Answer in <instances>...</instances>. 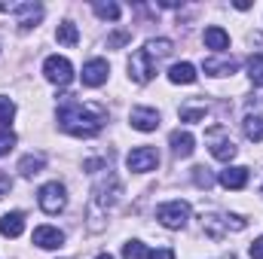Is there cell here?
<instances>
[{
	"mask_svg": "<svg viewBox=\"0 0 263 259\" xmlns=\"http://www.w3.org/2000/svg\"><path fill=\"white\" fill-rule=\"evenodd\" d=\"M193 180H196V186H205V189L214 183V180H211V174H208V168H202V165L193 168Z\"/></svg>",
	"mask_w": 263,
	"mask_h": 259,
	"instance_id": "29",
	"label": "cell"
},
{
	"mask_svg": "<svg viewBox=\"0 0 263 259\" xmlns=\"http://www.w3.org/2000/svg\"><path fill=\"white\" fill-rule=\"evenodd\" d=\"M43 168H46V156H43V153H28V156L18 159V171H22V177H34V174H40Z\"/></svg>",
	"mask_w": 263,
	"mask_h": 259,
	"instance_id": "17",
	"label": "cell"
},
{
	"mask_svg": "<svg viewBox=\"0 0 263 259\" xmlns=\"http://www.w3.org/2000/svg\"><path fill=\"white\" fill-rule=\"evenodd\" d=\"M12 146H15V134H12L9 128H3L0 131V156H6Z\"/></svg>",
	"mask_w": 263,
	"mask_h": 259,
	"instance_id": "28",
	"label": "cell"
},
{
	"mask_svg": "<svg viewBox=\"0 0 263 259\" xmlns=\"http://www.w3.org/2000/svg\"><path fill=\"white\" fill-rule=\"evenodd\" d=\"M205 119V107H184L181 110V122H202Z\"/></svg>",
	"mask_w": 263,
	"mask_h": 259,
	"instance_id": "27",
	"label": "cell"
},
{
	"mask_svg": "<svg viewBox=\"0 0 263 259\" xmlns=\"http://www.w3.org/2000/svg\"><path fill=\"white\" fill-rule=\"evenodd\" d=\"M22 232H25V213H22V210H12V213H3V217H0V235L18 238Z\"/></svg>",
	"mask_w": 263,
	"mask_h": 259,
	"instance_id": "15",
	"label": "cell"
},
{
	"mask_svg": "<svg viewBox=\"0 0 263 259\" xmlns=\"http://www.w3.org/2000/svg\"><path fill=\"white\" fill-rule=\"evenodd\" d=\"M205 46L208 49H214V52H223V49H230V34L223 31V28H217V25H211V28H205Z\"/></svg>",
	"mask_w": 263,
	"mask_h": 259,
	"instance_id": "16",
	"label": "cell"
},
{
	"mask_svg": "<svg viewBox=\"0 0 263 259\" xmlns=\"http://www.w3.org/2000/svg\"><path fill=\"white\" fill-rule=\"evenodd\" d=\"M196 67L190 64V61H181V64H175L168 70V79L175 82V85H193L196 82Z\"/></svg>",
	"mask_w": 263,
	"mask_h": 259,
	"instance_id": "18",
	"label": "cell"
},
{
	"mask_svg": "<svg viewBox=\"0 0 263 259\" xmlns=\"http://www.w3.org/2000/svg\"><path fill=\"white\" fill-rule=\"evenodd\" d=\"M248 253H251V259H263V238H257V241L251 244V250H248Z\"/></svg>",
	"mask_w": 263,
	"mask_h": 259,
	"instance_id": "33",
	"label": "cell"
},
{
	"mask_svg": "<svg viewBox=\"0 0 263 259\" xmlns=\"http://www.w3.org/2000/svg\"><path fill=\"white\" fill-rule=\"evenodd\" d=\"M168 143H172V153H175V156H181V159H190V156H193V149H196L193 134H190V131H181V128L168 134Z\"/></svg>",
	"mask_w": 263,
	"mask_h": 259,
	"instance_id": "14",
	"label": "cell"
},
{
	"mask_svg": "<svg viewBox=\"0 0 263 259\" xmlns=\"http://www.w3.org/2000/svg\"><path fill=\"white\" fill-rule=\"evenodd\" d=\"M248 168H242V165H227L220 174H217V180H220V186H227V189H245L248 186Z\"/></svg>",
	"mask_w": 263,
	"mask_h": 259,
	"instance_id": "11",
	"label": "cell"
},
{
	"mask_svg": "<svg viewBox=\"0 0 263 259\" xmlns=\"http://www.w3.org/2000/svg\"><path fill=\"white\" fill-rule=\"evenodd\" d=\"M0 12H15L22 31L37 28V21L43 18V6L40 3H0Z\"/></svg>",
	"mask_w": 263,
	"mask_h": 259,
	"instance_id": "4",
	"label": "cell"
},
{
	"mask_svg": "<svg viewBox=\"0 0 263 259\" xmlns=\"http://www.w3.org/2000/svg\"><path fill=\"white\" fill-rule=\"evenodd\" d=\"M107 73H110V67H107L104 58H92V61H86V64H83V85L98 89V85H104V82H107Z\"/></svg>",
	"mask_w": 263,
	"mask_h": 259,
	"instance_id": "9",
	"label": "cell"
},
{
	"mask_svg": "<svg viewBox=\"0 0 263 259\" xmlns=\"http://www.w3.org/2000/svg\"><path fill=\"white\" fill-rule=\"evenodd\" d=\"M92 9H95V15L98 18H104V21H117L120 15H123V9H120V3H114V0H95L92 3Z\"/></svg>",
	"mask_w": 263,
	"mask_h": 259,
	"instance_id": "22",
	"label": "cell"
},
{
	"mask_svg": "<svg viewBox=\"0 0 263 259\" xmlns=\"http://www.w3.org/2000/svg\"><path fill=\"white\" fill-rule=\"evenodd\" d=\"M9 189H12V180H9L6 174H0V198H6V195H9Z\"/></svg>",
	"mask_w": 263,
	"mask_h": 259,
	"instance_id": "32",
	"label": "cell"
},
{
	"mask_svg": "<svg viewBox=\"0 0 263 259\" xmlns=\"http://www.w3.org/2000/svg\"><path fill=\"white\" fill-rule=\"evenodd\" d=\"M260 195H263V186H260Z\"/></svg>",
	"mask_w": 263,
	"mask_h": 259,
	"instance_id": "36",
	"label": "cell"
},
{
	"mask_svg": "<svg viewBox=\"0 0 263 259\" xmlns=\"http://www.w3.org/2000/svg\"><path fill=\"white\" fill-rule=\"evenodd\" d=\"M12 116H15V104H12L9 98H3V95H0V125H9V122H12Z\"/></svg>",
	"mask_w": 263,
	"mask_h": 259,
	"instance_id": "26",
	"label": "cell"
},
{
	"mask_svg": "<svg viewBox=\"0 0 263 259\" xmlns=\"http://www.w3.org/2000/svg\"><path fill=\"white\" fill-rule=\"evenodd\" d=\"M144 52L153 58V61H159V58H165V55H172V40H165V37H156V40H147L144 43Z\"/></svg>",
	"mask_w": 263,
	"mask_h": 259,
	"instance_id": "21",
	"label": "cell"
},
{
	"mask_svg": "<svg viewBox=\"0 0 263 259\" xmlns=\"http://www.w3.org/2000/svg\"><path fill=\"white\" fill-rule=\"evenodd\" d=\"M129 40H132L129 31H117V34L107 37V49H117V46H123V43H129Z\"/></svg>",
	"mask_w": 263,
	"mask_h": 259,
	"instance_id": "30",
	"label": "cell"
},
{
	"mask_svg": "<svg viewBox=\"0 0 263 259\" xmlns=\"http://www.w3.org/2000/svg\"><path fill=\"white\" fill-rule=\"evenodd\" d=\"M147 247L141 244V241H126L123 244V259H147Z\"/></svg>",
	"mask_w": 263,
	"mask_h": 259,
	"instance_id": "25",
	"label": "cell"
},
{
	"mask_svg": "<svg viewBox=\"0 0 263 259\" xmlns=\"http://www.w3.org/2000/svg\"><path fill=\"white\" fill-rule=\"evenodd\" d=\"M95 259H114V256L110 253H101V256H95Z\"/></svg>",
	"mask_w": 263,
	"mask_h": 259,
	"instance_id": "35",
	"label": "cell"
},
{
	"mask_svg": "<svg viewBox=\"0 0 263 259\" xmlns=\"http://www.w3.org/2000/svg\"><path fill=\"white\" fill-rule=\"evenodd\" d=\"M34 244L43 250H59L65 244V232H59L55 226H37L34 229Z\"/></svg>",
	"mask_w": 263,
	"mask_h": 259,
	"instance_id": "12",
	"label": "cell"
},
{
	"mask_svg": "<svg viewBox=\"0 0 263 259\" xmlns=\"http://www.w3.org/2000/svg\"><path fill=\"white\" fill-rule=\"evenodd\" d=\"M159 6H165V9H175V6H181V3H178V0H162Z\"/></svg>",
	"mask_w": 263,
	"mask_h": 259,
	"instance_id": "34",
	"label": "cell"
},
{
	"mask_svg": "<svg viewBox=\"0 0 263 259\" xmlns=\"http://www.w3.org/2000/svg\"><path fill=\"white\" fill-rule=\"evenodd\" d=\"M236 61L233 58H205V73H211V76H230V73H236Z\"/></svg>",
	"mask_w": 263,
	"mask_h": 259,
	"instance_id": "19",
	"label": "cell"
},
{
	"mask_svg": "<svg viewBox=\"0 0 263 259\" xmlns=\"http://www.w3.org/2000/svg\"><path fill=\"white\" fill-rule=\"evenodd\" d=\"M147 259H175V250L172 247H159V250H150Z\"/></svg>",
	"mask_w": 263,
	"mask_h": 259,
	"instance_id": "31",
	"label": "cell"
},
{
	"mask_svg": "<svg viewBox=\"0 0 263 259\" xmlns=\"http://www.w3.org/2000/svg\"><path fill=\"white\" fill-rule=\"evenodd\" d=\"M43 76L52 82V85H67L73 79V64L67 61L65 55H49L43 61Z\"/></svg>",
	"mask_w": 263,
	"mask_h": 259,
	"instance_id": "5",
	"label": "cell"
},
{
	"mask_svg": "<svg viewBox=\"0 0 263 259\" xmlns=\"http://www.w3.org/2000/svg\"><path fill=\"white\" fill-rule=\"evenodd\" d=\"M126 165H129V171H135V174H147V171H153L159 165V153L153 146H135L129 156H126Z\"/></svg>",
	"mask_w": 263,
	"mask_h": 259,
	"instance_id": "7",
	"label": "cell"
},
{
	"mask_svg": "<svg viewBox=\"0 0 263 259\" xmlns=\"http://www.w3.org/2000/svg\"><path fill=\"white\" fill-rule=\"evenodd\" d=\"M153 73H156V64H153V58H150L144 49L132 52V58H129V76H132V82L144 85V82H150V79H153Z\"/></svg>",
	"mask_w": 263,
	"mask_h": 259,
	"instance_id": "8",
	"label": "cell"
},
{
	"mask_svg": "<svg viewBox=\"0 0 263 259\" xmlns=\"http://www.w3.org/2000/svg\"><path fill=\"white\" fill-rule=\"evenodd\" d=\"M156 220L165 226V229H184L187 220H190V204L175 198V201H165L156 207Z\"/></svg>",
	"mask_w": 263,
	"mask_h": 259,
	"instance_id": "3",
	"label": "cell"
},
{
	"mask_svg": "<svg viewBox=\"0 0 263 259\" xmlns=\"http://www.w3.org/2000/svg\"><path fill=\"white\" fill-rule=\"evenodd\" d=\"M208 140H211V156H214V159H220V162H233V159H236V153H239V149H236V143H233L230 137H223L220 128L211 131V134H208Z\"/></svg>",
	"mask_w": 263,
	"mask_h": 259,
	"instance_id": "10",
	"label": "cell"
},
{
	"mask_svg": "<svg viewBox=\"0 0 263 259\" xmlns=\"http://www.w3.org/2000/svg\"><path fill=\"white\" fill-rule=\"evenodd\" d=\"M129 122H132V128H138V131H156L159 128V113L153 107H135L129 113Z\"/></svg>",
	"mask_w": 263,
	"mask_h": 259,
	"instance_id": "13",
	"label": "cell"
},
{
	"mask_svg": "<svg viewBox=\"0 0 263 259\" xmlns=\"http://www.w3.org/2000/svg\"><path fill=\"white\" fill-rule=\"evenodd\" d=\"M248 79H251L254 85H263V52H257V55L248 58Z\"/></svg>",
	"mask_w": 263,
	"mask_h": 259,
	"instance_id": "24",
	"label": "cell"
},
{
	"mask_svg": "<svg viewBox=\"0 0 263 259\" xmlns=\"http://www.w3.org/2000/svg\"><path fill=\"white\" fill-rule=\"evenodd\" d=\"M248 223L242 220V217H236V213H202V229H205V235L208 238H214V241H220L223 235H230V232H242Z\"/></svg>",
	"mask_w": 263,
	"mask_h": 259,
	"instance_id": "2",
	"label": "cell"
},
{
	"mask_svg": "<svg viewBox=\"0 0 263 259\" xmlns=\"http://www.w3.org/2000/svg\"><path fill=\"white\" fill-rule=\"evenodd\" d=\"M37 201H40L43 213H62L65 204H67V192H65L62 183H46V186H40Z\"/></svg>",
	"mask_w": 263,
	"mask_h": 259,
	"instance_id": "6",
	"label": "cell"
},
{
	"mask_svg": "<svg viewBox=\"0 0 263 259\" xmlns=\"http://www.w3.org/2000/svg\"><path fill=\"white\" fill-rule=\"evenodd\" d=\"M55 40H59L62 46H77V43H80V31H77V25H73V21H62L59 31H55Z\"/></svg>",
	"mask_w": 263,
	"mask_h": 259,
	"instance_id": "23",
	"label": "cell"
},
{
	"mask_svg": "<svg viewBox=\"0 0 263 259\" xmlns=\"http://www.w3.org/2000/svg\"><path fill=\"white\" fill-rule=\"evenodd\" d=\"M107 122V110L95 107V104H80V101H67L59 107V125L62 131L73 137H95Z\"/></svg>",
	"mask_w": 263,
	"mask_h": 259,
	"instance_id": "1",
	"label": "cell"
},
{
	"mask_svg": "<svg viewBox=\"0 0 263 259\" xmlns=\"http://www.w3.org/2000/svg\"><path fill=\"white\" fill-rule=\"evenodd\" d=\"M242 128H245V137H248V140L260 143L263 140V113H248L245 122H242Z\"/></svg>",
	"mask_w": 263,
	"mask_h": 259,
	"instance_id": "20",
	"label": "cell"
}]
</instances>
